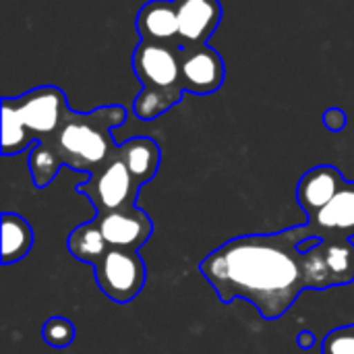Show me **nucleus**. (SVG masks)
<instances>
[{
	"instance_id": "18",
	"label": "nucleus",
	"mask_w": 354,
	"mask_h": 354,
	"mask_svg": "<svg viewBox=\"0 0 354 354\" xmlns=\"http://www.w3.org/2000/svg\"><path fill=\"white\" fill-rule=\"evenodd\" d=\"M27 166H29L33 185L37 189H44L56 178L58 170L62 168V162L50 141H39L29 149Z\"/></svg>"
},
{
	"instance_id": "6",
	"label": "nucleus",
	"mask_w": 354,
	"mask_h": 354,
	"mask_svg": "<svg viewBox=\"0 0 354 354\" xmlns=\"http://www.w3.org/2000/svg\"><path fill=\"white\" fill-rule=\"evenodd\" d=\"M313 290H328L354 282L353 241H322L307 249Z\"/></svg>"
},
{
	"instance_id": "3",
	"label": "nucleus",
	"mask_w": 354,
	"mask_h": 354,
	"mask_svg": "<svg viewBox=\"0 0 354 354\" xmlns=\"http://www.w3.org/2000/svg\"><path fill=\"white\" fill-rule=\"evenodd\" d=\"M71 112L56 85H41L19 97H2V153L15 156L52 139Z\"/></svg>"
},
{
	"instance_id": "9",
	"label": "nucleus",
	"mask_w": 354,
	"mask_h": 354,
	"mask_svg": "<svg viewBox=\"0 0 354 354\" xmlns=\"http://www.w3.org/2000/svg\"><path fill=\"white\" fill-rule=\"evenodd\" d=\"M93 220L97 222L106 243L112 249L139 251L153 234L151 218L137 205L108 214H95Z\"/></svg>"
},
{
	"instance_id": "17",
	"label": "nucleus",
	"mask_w": 354,
	"mask_h": 354,
	"mask_svg": "<svg viewBox=\"0 0 354 354\" xmlns=\"http://www.w3.org/2000/svg\"><path fill=\"white\" fill-rule=\"evenodd\" d=\"M183 87H143L133 102V114L143 120H156L183 102Z\"/></svg>"
},
{
	"instance_id": "12",
	"label": "nucleus",
	"mask_w": 354,
	"mask_h": 354,
	"mask_svg": "<svg viewBox=\"0 0 354 354\" xmlns=\"http://www.w3.org/2000/svg\"><path fill=\"white\" fill-rule=\"evenodd\" d=\"M344 183L346 180L342 172L332 164H322L307 170L297 185V201L307 214V218L317 214L326 203H330L334 195L344 187Z\"/></svg>"
},
{
	"instance_id": "16",
	"label": "nucleus",
	"mask_w": 354,
	"mask_h": 354,
	"mask_svg": "<svg viewBox=\"0 0 354 354\" xmlns=\"http://www.w3.org/2000/svg\"><path fill=\"white\" fill-rule=\"evenodd\" d=\"M66 247H68V251H71V255L75 259L85 261L89 266H95L106 255V251L110 249V245L106 243V239H104V234H102L95 220L79 224L68 234Z\"/></svg>"
},
{
	"instance_id": "5",
	"label": "nucleus",
	"mask_w": 354,
	"mask_h": 354,
	"mask_svg": "<svg viewBox=\"0 0 354 354\" xmlns=\"http://www.w3.org/2000/svg\"><path fill=\"white\" fill-rule=\"evenodd\" d=\"M100 290L114 303H131L145 286L147 272L139 251L108 249L106 255L93 266Z\"/></svg>"
},
{
	"instance_id": "4",
	"label": "nucleus",
	"mask_w": 354,
	"mask_h": 354,
	"mask_svg": "<svg viewBox=\"0 0 354 354\" xmlns=\"http://www.w3.org/2000/svg\"><path fill=\"white\" fill-rule=\"evenodd\" d=\"M139 191L141 185L131 174L124 160L118 156V147L106 164H102L95 172L89 174L87 183L77 185V193L85 195L91 201L95 214L135 207Z\"/></svg>"
},
{
	"instance_id": "8",
	"label": "nucleus",
	"mask_w": 354,
	"mask_h": 354,
	"mask_svg": "<svg viewBox=\"0 0 354 354\" xmlns=\"http://www.w3.org/2000/svg\"><path fill=\"white\" fill-rule=\"evenodd\" d=\"M226 66L218 50L209 44L183 46L180 50V87L187 93L207 95L224 85Z\"/></svg>"
},
{
	"instance_id": "10",
	"label": "nucleus",
	"mask_w": 354,
	"mask_h": 354,
	"mask_svg": "<svg viewBox=\"0 0 354 354\" xmlns=\"http://www.w3.org/2000/svg\"><path fill=\"white\" fill-rule=\"evenodd\" d=\"M307 226L322 241H351L354 236V183H344L330 203L307 218Z\"/></svg>"
},
{
	"instance_id": "2",
	"label": "nucleus",
	"mask_w": 354,
	"mask_h": 354,
	"mask_svg": "<svg viewBox=\"0 0 354 354\" xmlns=\"http://www.w3.org/2000/svg\"><path fill=\"white\" fill-rule=\"evenodd\" d=\"M127 120V108L120 104L93 108L89 112L71 110L52 139H46L56 149L62 166H68L87 176L95 172L116 153L112 129Z\"/></svg>"
},
{
	"instance_id": "1",
	"label": "nucleus",
	"mask_w": 354,
	"mask_h": 354,
	"mask_svg": "<svg viewBox=\"0 0 354 354\" xmlns=\"http://www.w3.org/2000/svg\"><path fill=\"white\" fill-rule=\"evenodd\" d=\"M311 236L307 224L236 236L212 251L199 270L222 303L245 299L263 319L274 322L311 288L307 251L301 249Z\"/></svg>"
},
{
	"instance_id": "22",
	"label": "nucleus",
	"mask_w": 354,
	"mask_h": 354,
	"mask_svg": "<svg viewBox=\"0 0 354 354\" xmlns=\"http://www.w3.org/2000/svg\"><path fill=\"white\" fill-rule=\"evenodd\" d=\"M297 344H299L303 351L313 348V346H315V334H313L311 330H303V332H299V336H297Z\"/></svg>"
},
{
	"instance_id": "21",
	"label": "nucleus",
	"mask_w": 354,
	"mask_h": 354,
	"mask_svg": "<svg viewBox=\"0 0 354 354\" xmlns=\"http://www.w3.org/2000/svg\"><path fill=\"white\" fill-rule=\"evenodd\" d=\"M324 124L332 133H340L346 127V112L338 106H332L324 112Z\"/></svg>"
},
{
	"instance_id": "11",
	"label": "nucleus",
	"mask_w": 354,
	"mask_h": 354,
	"mask_svg": "<svg viewBox=\"0 0 354 354\" xmlns=\"http://www.w3.org/2000/svg\"><path fill=\"white\" fill-rule=\"evenodd\" d=\"M183 46L207 44L222 23L220 0H174Z\"/></svg>"
},
{
	"instance_id": "19",
	"label": "nucleus",
	"mask_w": 354,
	"mask_h": 354,
	"mask_svg": "<svg viewBox=\"0 0 354 354\" xmlns=\"http://www.w3.org/2000/svg\"><path fill=\"white\" fill-rule=\"evenodd\" d=\"M41 336L46 344H50L52 348H66L75 340V326L66 317H50L44 324Z\"/></svg>"
},
{
	"instance_id": "15",
	"label": "nucleus",
	"mask_w": 354,
	"mask_h": 354,
	"mask_svg": "<svg viewBox=\"0 0 354 354\" xmlns=\"http://www.w3.org/2000/svg\"><path fill=\"white\" fill-rule=\"evenodd\" d=\"M33 228L29 222L12 212L2 214V263L10 266L21 261L33 247Z\"/></svg>"
},
{
	"instance_id": "14",
	"label": "nucleus",
	"mask_w": 354,
	"mask_h": 354,
	"mask_svg": "<svg viewBox=\"0 0 354 354\" xmlns=\"http://www.w3.org/2000/svg\"><path fill=\"white\" fill-rule=\"evenodd\" d=\"M118 156L124 160L131 174L141 187L158 174L162 162L160 145L151 137H133L118 143Z\"/></svg>"
},
{
	"instance_id": "7",
	"label": "nucleus",
	"mask_w": 354,
	"mask_h": 354,
	"mask_svg": "<svg viewBox=\"0 0 354 354\" xmlns=\"http://www.w3.org/2000/svg\"><path fill=\"white\" fill-rule=\"evenodd\" d=\"M183 44L141 39L133 50L131 64L143 87H180Z\"/></svg>"
},
{
	"instance_id": "20",
	"label": "nucleus",
	"mask_w": 354,
	"mask_h": 354,
	"mask_svg": "<svg viewBox=\"0 0 354 354\" xmlns=\"http://www.w3.org/2000/svg\"><path fill=\"white\" fill-rule=\"evenodd\" d=\"M322 354H354V326H342L326 334Z\"/></svg>"
},
{
	"instance_id": "13",
	"label": "nucleus",
	"mask_w": 354,
	"mask_h": 354,
	"mask_svg": "<svg viewBox=\"0 0 354 354\" xmlns=\"http://www.w3.org/2000/svg\"><path fill=\"white\" fill-rule=\"evenodd\" d=\"M135 27L141 39L162 41V44H180L178 15H176L174 0L145 2L135 17Z\"/></svg>"
}]
</instances>
